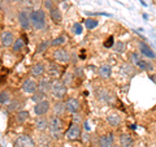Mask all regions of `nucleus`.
I'll return each instance as SVG.
<instances>
[{"mask_svg":"<svg viewBox=\"0 0 156 147\" xmlns=\"http://www.w3.org/2000/svg\"><path fill=\"white\" fill-rule=\"evenodd\" d=\"M30 21L31 26L35 30H42L46 27V12L43 9H34L30 12Z\"/></svg>","mask_w":156,"mask_h":147,"instance_id":"1","label":"nucleus"},{"mask_svg":"<svg viewBox=\"0 0 156 147\" xmlns=\"http://www.w3.org/2000/svg\"><path fill=\"white\" fill-rule=\"evenodd\" d=\"M50 135L52 139L55 141H58L61 139L62 137V121L58 116H55L53 115L52 117H50Z\"/></svg>","mask_w":156,"mask_h":147,"instance_id":"2","label":"nucleus"},{"mask_svg":"<svg viewBox=\"0 0 156 147\" xmlns=\"http://www.w3.org/2000/svg\"><path fill=\"white\" fill-rule=\"evenodd\" d=\"M50 92L56 100H62V99H65V96L68 94V87L61 82V80H55V81H52Z\"/></svg>","mask_w":156,"mask_h":147,"instance_id":"3","label":"nucleus"},{"mask_svg":"<svg viewBox=\"0 0 156 147\" xmlns=\"http://www.w3.org/2000/svg\"><path fill=\"white\" fill-rule=\"evenodd\" d=\"M82 137V126L81 124H76V122H72L69 129L65 131V138L68 141H77Z\"/></svg>","mask_w":156,"mask_h":147,"instance_id":"4","label":"nucleus"},{"mask_svg":"<svg viewBox=\"0 0 156 147\" xmlns=\"http://www.w3.org/2000/svg\"><path fill=\"white\" fill-rule=\"evenodd\" d=\"M140 56L142 55H139V53H136V52H131L130 53V61L133 63L134 65L138 66L140 70H151L152 69V65H151L148 61L143 60Z\"/></svg>","mask_w":156,"mask_h":147,"instance_id":"5","label":"nucleus"},{"mask_svg":"<svg viewBox=\"0 0 156 147\" xmlns=\"http://www.w3.org/2000/svg\"><path fill=\"white\" fill-rule=\"evenodd\" d=\"M52 57H53V60H56L58 63H64V64L70 61V53L62 47L55 48V51L52 53Z\"/></svg>","mask_w":156,"mask_h":147,"instance_id":"6","label":"nucleus"},{"mask_svg":"<svg viewBox=\"0 0 156 147\" xmlns=\"http://www.w3.org/2000/svg\"><path fill=\"white\" fill-rule=\"evenodd\" d=\"M50 111H51V103L46 99L39 102V103H35V106H34V113L38 117L47 115Z\"/></svg>","mask_w":156,"mask_h":147,"instance_id":"7","label":"nucleus"},{"mask_svg":"<svg viewBox=\"0 0 156 147\" xmlns=\"http://www.w3.org/2000/svg\"><path fill=\"white\" fill-rule=\"evenodd\" d=\"M18 22L23 30H27L29 27L31 26V21H30V12L27 11L26 8L21 9L18 12Z\"/></svg>","mask_w":156,"mask_h":147,"instance_id":"8","label":"nucleus"},{"mask_svg":"<svg viewBox=\"0 0 156 147\" xmlns=\"http://www.w3.org/2000/svg\"><path fill=\"white\" fill-rule=\"evenodd\" d=\"M95 95H96L98 99L101 100V102H105V103H113L115 102V95L107 89H101V87L100 89H96Z\"/></svg>","mask_w":156,"mask_h":147,"instance_id":"9","label":"nucleus"},{"mask_svg":"<svg viewBox=\"0 0 156 147\" xmlns=\"http://www.w3.org/2000/svg\"><path fill=\"white\" fill-rule=\"evenodd\" d=\"M22 91L26 92V94H34L38 90V82L33 78H26L25 81L22 82Z\"/></svg>","mask_w":156,"mask_h":147,"instance_id":"10","label":"nucleus"},{"mask_svg":"<svg viewBox=\"0 0 156 147\" xmlns=\"http://www.w3.org/2000/svg\"><path fill=\"white\" fill-rule=\"evenodd\" d=\"M61 72H62L61 66L58 64H56V63H51V64H48V66H47V74H48L50 78H52L53 81L60 78Z\"/></svg>","mask_w":156,"mask_h":147,"instance_id":"11","label":"nucleus"},{"mask_svg":"<svg viewBox=\"0 0 156 147\" xmlns=\"http://www.w3.org/2000/svg\"><path fill=\"white\" fill-rule=\"evenodd\" d=\"M65 108L68 112H70V113H78L81 109V103L78 99L76 98H69L66 102H65Z\"/></svg>","mask_w":156,"mask_h":147,"instance_id":"12","label":"nucleus"},{"mask_svg":"<svg viewBox=\"0 0 156 147\" xmlns=\"http://www.w3.org/2000/svg\"><path fill=\"white\" fill-rule=\"evenodd\" d=\"M14 147H35V143L30 135H20L14 142Z\"/></svg>","mask_w":156,"mask_h":147,"instance_id":"13","label":"nucleus"},{"mask_svg":"<svg viewBox=\"0 0 156 147\" xmlns=\"http://www.w3.org/2000/svg\"><path fill=\"white\" fill-rule=\"evenodd\" d=\"M46 73V66L42 63H34L30 68V76L34 78H42Z\"/></svg>","mask_w":156,"mask_h":147,"instance_id":"14","label":"nucleus"},{"mask_svg":"<svg viewBox=\"0 0 156 147\" xmlns=\"http://www.w3.org/2000/svg\"><path fill=\"white\" fill-rule=\"evenodd\" d=\"M34 126H35V129H37L38 131H41V133H44V131H46L48 128H50V119H47V117H44V116L37 117Z\"/></svg>","mask_w":156,"mask_h":147,"instance_id":"15","label":"nucleus"},{"mask_svg":"<svg viewBox=\"0 0 156 147\" xmlns=\"http://www.w3.org/2000/svg\"><path fill=\"white\" fill-rule=\"evenodd\" d=\"M51 86H52V81L50 77H42L38 82V91L43 92V94H47V92L51 91Z\"/></svg>","mask_w":156,"mask_h":147,"instance_id":"16","label":"nucleus"},{"mask_svg":"<svg viewBox=\"0 0 156 147\" xmlns=\"http://www.w3.org/2000/svg\"><path fill=\"white\" fill-rule=\"evenodd\" d=\"M0 41H2L3 47H12V45L14 43V35L12 31L9 30H4L0 35Z\"/></svg>","mask_w":156,"mask_h":147,"instance_id":"17","label":"nucleus"},{"mask_svg":"<svg viewBox=\"0 0 156 147\" xmlns=\"http://www.w3.org/2000/svg\"><path fill=\"white\" fill-rule=\"evenodd\" d=\"M138 48H139V52H140V55L142 56L148 57V59H155L156 57L155 52L151 50V47L148 45H146L144 42H139L138 43Z\"/></svg>","mask_w":156,"mask_h":147,"instance_id":"18","label":"nucleus"},{"mask_svg":"<svg viewBox=\"0 0 156 147\" xmlns=\"http://www.w3.org/2000/svg\"><path fill=\"white\" fill-rule=\"evenodd\" d=\"M98 146L99 147H112L113 146V134H104L99 138L98 142Z\"/></svg>","mask_w":156,"mask_h":147,"instance_id":"19","label":"nucleus"},{"mask_svg":"<svg viewBox=\"0 0 156 147\" xmlns=\"http://www.w3.org/2000/svg\"><path fill=\"white\" fill-rule=\"evenodd\" d=\"M50 17L52 20V22L56 23V25H60V23L62 22V14L60 12V9L56 8V7L50 11Z\"/></svg>","mask_w":156,"mask_h":147,"instance_id":"20","label":"nucleus"},{"mask_svg":"<svg viewBox=\"0 0 156 147\" xmlns=\"http://www.w3.org/2000/svg\"><path fill=\"white\" fill-rule=\"evenodd\" d=\"M52 111H53V115L60 117L62 113H65V103H62L61 100H56V103L52 106Z\"/></svg>","mask_w":156,"mask_h":147,"instance_id":"21","label":"nucleus"},{"mask_svg":"<svg viewBox=\"0 0 156 147\" xmlns=\"http://www.w3.org/2000/svg\"><path fill=\"white\" fill-rule=\"evenodd\" d=\"M105 120L111 126H113V128H116V126H119L121 124V116L117 113H109Z\"/></svg>","mask_w":156,"mask_h":147,"instance_id":"22","label":"nucleus"},{"mask_svg":"<svg viewBox=\"0 0 156 147\" xmlns=\"http://www.w3.org/2000/svg\"><path fill=\"white\" fill-rule=\"evenodd\" d=\"M98 73H99V76L101 78H109L111 74H112V68L109 64H103L99 66V70H98Z\"/></svg>","mask_w":156,"mask_h":147,"instance_id":"23","label":"nucleus"},{"mask_svg":"<svg viewBox=\"0 0 156 147\" xmlns=\"http://www.w3.org/2000/svg\"><path fill=\"white\" fill-rule=\"evenodd\" d=\"M121 147H133L134 146V139L130 134H122L120 138Z\"/></svg>","mask_w":156,"mask_h":147,"instance_id":"24","label":"nucleus"},{"mask_svg":"<svg viewBox=\"0 0 156 147\" xmlns=\"http://www.w3.org/2000/svg\"><path fill=\"white\" fill-rule=\"evenodd\" d=\"M120 73H121V74H124V76H126V77H131V76H134L135 70H134L133 65H130V64H124L120 68Z\"/></svg>","mask_w":156,"mask_h":147,"instance_id":"25","label":"nucleus"},{"mask_svg":"<svg viewBox=\"0 0 156 147\" xmlns=\"http://www.w3.org/2000/svg\"><path fill=\"white\" fill-rule=\"evenodd\" d=\"M65 42H66V39L64 35H58L57 38H55L53 41H51V47L53 48H60L62 45H65Z\"/></svg>","mask_w":156,"mask_h":147,"instance_id":"26","label":"nucleus"},{"mask_svg":"<svg viewBox=\"0 0 156 147\" xmlns=\"http://www.w3.org/2000/svg\"><path fill=\"white\" fill-rule=\"evenodd\" d=\"M29 120V112L27 111H18L16 113V121L20 124H23Z\"/></svg>","mask_w":156,"mask_h":147,"instance_id":"27","label":"nucleus"},{"mask_svg":"<svg viewBox=\"0 0 156 147\" xmlns=\"http://www.w3.org/2000/svg\"><path fill=\"white\" fill-rule=\"evenodd\" d=\"M73 80H74V77H73V73L68 72V73H64V76L61 77V82L64 83L66 87H69L73 85Z\"/></svg>","mask_w":156,"mask_h":147,"instance_id":"28","label":"nucleus"},{"mask_svg":"<svg viewBox=\"0 0 156 147\" xmlns=\"http://www.w3.org/2000/svg\"><path fill=\"white\" fill-rule=\"evenodd\" d=\"M11 92H9L8 90H3L0 91V104H7V103H9V100H11Z\"/></svg>","mask_w":156,"mask_h":147,"instance_id":"29","label":"nucleus"},{"mask_svg":"<svg viewBox=\"0 0 156 147\" xmlns=\"http://www.w3.org/2000/svg\"><path fill=\"white\" fill-rule=\"evenodd\" d=\"M23 46H25V43H23V39L22 38H17L16 41H14V43L12 45V51L13 52H20L23 48Z\"/></svg>","mask_w":156,"mask_h":147,"instance_id":"30","label":"nucleus"},{"mask_svg":"<svg viewBox=\"0 0 156 147\" xmlns=\"http://www.w3.org/2000/svg\"><path fill=\"white\" fill-rule=\"evenodd\" d=\"M50 47H51V41H43V42L39 43V46L37 48V52L38 53H44V52H47V50Z\"/></svg>","mask_w":156,"mask_h":147,"instance_id":"31","label":"nucleus"},{"mask_svg":"<svg viewBox=\"0 0 156 147\" xmlns=\"http://www.w3.org/2000/svg\"><path fill=\"white\" fill-rule=\"evenodd\" d=\"M85 25H86V27L89 29V30H92V29H95L98 25H99V21L95 20V18H87L85 21Z\"/></svg>","mask_w":156,"mask_h":147,"instance_id":"32","label":"nucleus"},{"mask_svg":"<svg viewBox=\"0 0 156 147\" xmlns=\"http://www.w3.org/2000/svg\"><path fill=\"white\" fill-rule=\"evenodd\" d=\"M23 3H25L26 8L34 11V9H37V7L41 4V0H23Z\"/></svg>","mask_w":156,"mask_h":147,"instance_id":"33","label":"nucleus"},{"mask_svg":"<svg viewBox=\"0 0 156 147\" xmlns=\"http://www.w3.org/2000/svg\"><path fill=\"white\" fill-rule=\"evenodd\" d=\"M31 100L34 103H39V102H42V100H44V94L41 91H35L34 94L31 95Z\"/></svg>","mask_w":156,"mask_h":147,"instance_id":"34","label":"nucleus"},{"mask_svg":"<svg viewBox=\"0 0 156 147\" xmlns=\"http://www.w3.org/2000/svg\"><path fill=\"white\" fill-rule=\"evenodd\" d=\"M50 139H51V135H44V134H42L39 145H41L42 147H46L47 145H50Z\"/></svg>","mask_w":156,"mask_h":147,"instance_id":"35","label":"nucleus"},{"mask_svg":"<svg viewBox=\"0 0 156 147\" xmlns=\"http://www.w3.org/2000/svg\"><path fill=\"white\" fill-rule=\"evenodd\" d=\"M72 31H73V34H76V35H80V34H82V25L81 23H74L73 25V29H72Z\"/></svg>","mask_w":156,"mask_h":147,"instance_id":"36","label":"nucleus"},{"mask_svg":"<svg viewBox=\"0 0 156 147\" xmlns=\"http://www.w3.org/2000/svg\"><path fill=\"white\" fill-rule=\"evenodd\" d=\"M43 5H44V8H47L48 11H51V9L55 8V3H53V0H43Z\"/></svg>","mask_w":156,"mask_h":147,"instance_id":"37","label":"nucleus"},{"mask_svg":"<svg viewBox=\"0 0 156 147\" xmlns=\"http://www.w3.org/2000/svg\"><path fill=\"white\" fill-rule=\"evenodd\" d=\"M113 48H115L117 52H124V51H125V43H122V42H117L116 45L113 46Z\"/></svg>","mask_w":156,"mask_h":147,"instance_id":"38","label":"nucleus"},{"mask_svg":"<svg viewBox=\"0 0 156 147\" xmlns=\"http://www.w3.org/2000/svg\"><path fill=\"white\" fill-rule=\"evenodd\" d=\"M20 104H21V103H20L18 100H16V102H13V103H11V106L8 107V111H16V109H18L20 108Z\"/></svg>","mask_w":156,"mask_h":147,"instance_id":"39","label":"nucleus"},{"mask_svg":"<svg viewBox=\"0 0 156 147\" xmlns=\"http://www.w3.org/2000/svg\"><path fill=\"white\" fill-rule=\"evenodd\" d=\"M113 37H109L104 43V47H113Z\"/></svg>","mask_w":156,"mask_h":147,"instance_id":"40","label":"nucleus"},{"mask_svg":"<svg viewBox=\"0 0 156 147\" xmlns=\"http://www.w3.org/2000/svg\"><path fill=\"white\" fill-rule=\"evenodd\" d=\"M73 122H76V124H81V116L80 115H74V117H73Z\"/></svg>","mask_w":156,"mask_h":147,"instance_id":"41","label":"nucleus"},{"mask_svg":"<svg viewBox=\"0 0 156 147\" xmlns=\"http://www.w3.org/2000/svg\"><path fill=\"white\" fill-rule=\"evenodd\" d=\"M112 147H121V145H113Z\"/></svg>","mask_w":156,"mask_h":147,"instance_id":"42","label":"nucleus"},{"mask_svg":"<svg viewBox=\"0 0 156 147\" xmlns=\"http://www.w3.org/2000/svg\"><path fill=\"white\" fill-rule=\"evenodd\" d=\"M2 4H3V0H0V8H2Z\"/></svg>","mask_w":156,"mask_h":147,"instance_id":"43","label":"nucleus"},{"mask_svg":"<svg viewBox=\"0 0 156 147\" xmlns=\"http://www.w3.org/2000/svg\"><path fill=\"white\" fill-rule=\"evenodd\" d=\"M13 2H20V0H13Z\"/></svg>","mask_w":156,"mask_h":147,"instance_id":"44","label":"nucleus"},{"mask_svg":"<svg viewBox=\"0 0 156 147\" xmlns=\"http://www.w3.org/2000/svg\"><path fill=\"white\" fill-rule=\"evenodd\" d=\"M55 2H58V0H55Z\"/></svg>","mask_w":156,"mask_h":147,"instance_id":"45","label":"nucleus"}]
</instances>
